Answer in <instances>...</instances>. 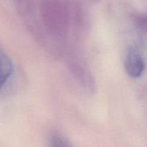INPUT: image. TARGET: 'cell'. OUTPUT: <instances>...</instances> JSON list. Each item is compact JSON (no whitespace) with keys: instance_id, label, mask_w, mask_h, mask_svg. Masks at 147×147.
Instances as JSON below:
<instances>
[{"instance_id":"1","label":"cell","mask_w":147,"mask_h":147,"mask_svg":"<svg viewBox=\"0 0 147 147\" xmlns=\"http://www.w3.org/2000/svg\"><path fill=\"white\" fill-rule=\"evenodd\" d=\"M125 69L132 78H138L143 74L145 66L143 59L137 50L131 48L125 59Z\"/></svg>"},{"instance_id":"2","label":"cell","mask_w":147,"mask_h":147,"mask_svg":"<svg viewBox=\"0 0 147 147\" xmlns=\"http://www.w3.org/2000/svg\"><path fill=\"white\" fill-rule=\"evenodd\" d=\"M12 69L11 60L7 56H0V89L9 79L12 72Z\"/></svg>"},{"instance_id":"3","label":"cell","mask_w":147,"mask_h":147,"mask_svg":"<svg viewBox=\"0 0 147 147\" xmlns=\"http://www.w3.org/2000/svg\"><path fill=\"white\" fill-rule=\"evenodd\" d=\"M49 147H73L65 137L60 134H54L50 137Z\"/></svg>"}]
</instances>
